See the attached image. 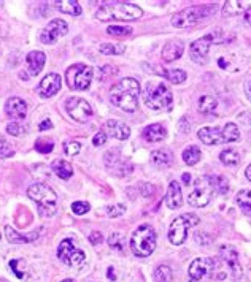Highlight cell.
Wrapping results in <instances>:
<instances>
[{
	"label": "cell",
	"mask_w": 251,
	"mask_h": 282,
	"mask_svg": "<svg viewBox=\"0 0 251 282\" xmlns=\"http://www.w3.org/2000/svg\"><path fill=\"white\" fill-rule=\"evenodd\" d=\"M130 249L133 255L137 257H149L156 249V231L151 225L143 224L133 230L130 236Z\"/></svg>",
	"instance_id": "cell-6"
},
{
	"label": "cell",
	"mask_w": 251,
	"mask_h": 282,
	"mask_svg": "<svg viewBox=\"0 0 251 282\" xmlns=\"http://www.w3.org/2000/svg\"><path fill=\"white\" fill-rule=\"evenodd\" d=\"M145 70L151 72V73H156L165 79H169L173 84H181V82H185L186 79V72L183 70H167V69H161L158 65H148V63H143Z\"/></svg>",
	"instance_id": "cell-18"
},
{
	"label": "cell",
	"mask_w": 251,
	"mask_h": 282,
	"mask_svg": "<svg viewBox=\"0 0 251 282\" xmlns=\"http://www.w3.org/2000/svg\"><path fill=\"white\" fill-rule=\"evenodd\" d=\"M57 257L64 265H67V267H70V268H75V270L85 268L86 262H88L86 254L83 252L80 247H76V243L72 238L61 241L57 247Z\"/></svg>",
	"instance_id": "cell-7"
},
{
	"label": "cell",
	"mask_w": 251,
	"mask_h": 282,
	"mask_svg": "<svg viewBox=\"0 0 251 282\" xmlns=\"http://www.w3.org/2000/svg\"><path fill=\"white\" fill-rule=\"evenodd\" d=\"M155 279H156V282H172L173 273H172L170 267H167V265H161V267H158L155 271Z\"/></svg>",
	"instance_id": "cell-36"
},
{
	"label": "cell",
	"mask_w": 251,
	"mask_h": 282,
	"mask_svg": "<svg viewBox=\"0 0 251 282\" xmlns=\"http://www.w3.org/2000/svg\"><path fill=\"white\" fill-rule=\"evenodd\" d=\"M61 86H62V78H61L57 73H48V75L40 81L37 92L40 94V97L49 98V97L56 95V94L61 91Z\"/></svg>",
	"instance_id": "cell-16"
},
{
	"label": "cell",
	"mask_w": 251,
	"mask_h": 282,
	"mask_svg": "<svg viewBox=\"0 0 251 282\" xmlns=\"http://www.w3.org/2000/svg\"><path fill=\"white\" fill-rule=\"evenodd\" d=\"M100 53L107 54V56H120L126 51V46L124 45H111V43H104L100 45Z\"/></svg>",
	"instance_id": "cell-37"
},
{
	"label": "cell",
	"mask_w": 251,
	"mask_h": 282,
	"mask_svg": "<svg viewBox=\"0 0 251 282\" xmlns=\"http://www.w3.org/2000/svg\"><path fill=\"white\" fill-rule=\"evenodd\" d=\"M61 282H75L73 279H64V280H61Z\"/></svg>",
	"instance_id": "cell-56"
},
{
	"label": "cell",
	"mask_w": 251,
	"mask_h": 282,
	"mask_svg": "<svg viewBox=\"0 0 251 282\" xmlns=\"http://www.w3.org/2000/svg\"><path fill=\"white\" fill-rule=\"evenodd\" d=\"M11 156H14V149L2 135H0V159H8Z\"/></svg>",
	"instance_id": "cell-40"
},
{
	"label": "cell",
	"mask_w": 251,
	"mask_h": 282,
	"mask_svg": "<svg viewBox=\"0 0 251 282\" xmlns=\"http://www.w3.org/2000/svg\"><path fill=\"white\" fill-rule=\"evenodd\" d=\"M69 32V24L64 19H53L40 34V41L43 45H54L61 37H64Z\"/></svg>",
	"instance_id": "cell-13"
},
{
	"label": "cell",
	"mask_w": 251,
	"mask_h": 282,
	"mask_svg": "<svg viewBox=\"0 0 251 282\" xmlns=\"http://www.w3.org/2000/svg\"><path fill=\"white\" fill-rule=\"evenodd\" d=\"M251 10V0H229L223 5V16H236Z\"/></svg>",
	"instance_id": "cell-22"
},
{
	"label": "cell",
	"mask_w": 251,
	"mask_h": 282,
	"mask_svg": "<svg viewBox=\"0 0 251 282\" xmlns=\"http://www.w3.org/2000/svg\"><path fill=\"white\" fill-rule=\"evenodd\" d=\"M215 267V260L207 258V257H200L191 262L189 270H188V277L191 282H197L200 279H204Z\"/></svg>",
	"instance_id": "cell-14"
},
{
	"label": "cell",
	"mask_w": 251,
	"mask_h": 282,
	"mask_svg": "<svg viewBox=\"0 0 251 282\" xmlns=\"http://www.w3.org/2000/svg\"><path fill=\"white\" fill-rule=\"evenodd\" d=\"M151 162L159 168H169L173 163V154L169 149H156L151 154Z\"/></svg>",
	"instance_id": "cell-26"
},
{
	"label": "cell",
	"mask_w": 251,
	"mask_h": 282,
	"mask_svg": "<svg viewBox=\"0 0 251 282\" xmlns=\"http://www.w3.org/2000/svg\"><path fill=\"white\" fill-rule=\"evenodd\" d=\"M45 60H46V56L42 51H32V53H29L27 57H26V62H27V67H29L30 75L37 76L43 70Z\"/></svg>",
	"instance_id": "cell-25"
},
{
	"label": "cell",
	"mask_w": 251,
	"mask_h": 282,
	"mask_svg": "<svg viewBox=\"0 0 251 282\" xmlns=\"http://www.w3.org/2000/svg\"><path fill=\"white\" fill-rule=\"evenodd\" d=\"M200 157H202V153H200V149L197 146H188L185 151H183V160H185L186 165L189 167H194L196 163H199Z\"/></svg>",
	"instance_id": "cell-32"
},
{
	"label": "cell",
	"mask_w": 251,
	"mask_h": 282,
	"mask_svg": "<svg viewBox=\"0 0 251 282\" xmlns=\"http://www.w3.org/2000/svg\"><path fill=\"white\" fill-rule=\"evenodd\" d=\"M5 235H7V240L11 243V244H26V243H32L38 238V231H32L29 235H20L18 231L13 230L11 227H7L5 228Z\"/></svg>",
	"instance_id": "cell-27"
},
{
	"label": "cell",
	"mask_w": 251,
	"mask_h": 282,
	"mask_svg": "<svg viewBox=\"0 0 251 282\" xmlns=\"http://www.w3.org/2000/svg\"><path fill=\"white\" fill-rule=\"evenodd\" d=\"M5 113L11 119H24L27 113V105L23 98L20 97H11L5 103Z\"/></svg>",
	"instance_id": "cell-19"
},
{
	"label": "cell",
	"mask_w": 251,
	"mask_h": 282,
	"mask_svg": "<svg viewBox=\"0 0 251 282\" xmlns=\"http://www.w3.org/2000/svg\"><path fill=\"white\" fill-rule=\"evenodd\" d=\"M124 212H126V206L123 203L107 206V214L110 215V218H118V215H123Z\"/></svg>",
	"instance_id": "cell-43"
},
{
	"label": "cell",
	"mask_w": 251,
	"mask_h": 282,
	"mask_svg": "<svg viewBox=\"0 0 251 282\" xmlns=\"http://www.w3.org/2000/svg\"><path fill=\"white\" fill-rule=\"evenodd\" d=\"M208 178H210V184H211L213 190H216L220 195L227 193V190H229V182H227L226 178H223V176H208Z\"/></svg>",
	"instance_id": "cell-34"
},
{
	"label": "cell",
	"mask_w": 251,
	"mask_h": 282,
	"mask_svg": "<svg viewBox=\"0 0 251 282\" xmlns=\"http://www.w3.org/2000/svg\"><path fill=\"white\" fill-rule=\"evenodd\" d=\"M213 195V187L210 184L208 176H200L192 181V189L188 195V203L194 208H204L210 203Z\"/></svg>",
	"instance_id": "cell-11"
},
{
	"label": "cell",
	"mask_w": 251,
	"mask_h": 282,
	"mask_svg": "<svg viewBox=\"0 0 251 282\" xmlns=\"http://www.w3.org/2000/svg\"><path fill=\"white\" fill-rule=\"evenodd\" d=\"M35 149H37V153H40V154H49L54 149V143L51 140L40 138V140L35 141Z\"/></svg>",
	"instance_id": "cell-38"
},
{
	"label": "cell",
	"mask_w": 251,
	"mask_h": 282,
	"mask_svg": "<svg viewBox=\"0 0 251 282\" xmlns=\"http://www.w3.org/2000/svg\"><path fill=\"white\" fill-rule=\"evenodd\" d=\"M220 160H221L224 165H227V167H236V165L240 163L242 157H240V153L237 151V149L229 147V149H224V151H221Z\"/></svg>",
	"instance_id": "cell-31"
},
{
	"label": "cell",
	"mask_w": 251,
	"mask_h": 282,
	"mask_svg": "<svg viewBox=\"0 0 251 282\" xmlns=\"http://www.w3.org/2000/svg\"><path fill=\"white\" fill-rule=\"evenodd\" d=\"M234 34H226L221 29H216L211 34H207L205 37L199 38L196 41L191 43L189 46V54L191 59L196 63H207L208 60V49L211 45H221V43H227L229 40H234Z\"/></svg>",
	"instance_id": "cell-3"
},
{
	"label": "cell",
	"mask_w": 251,
	"mask_h": 282,
	"mask_svg": "<svg viewBox=\"0 0 251 282\" xmlns=\"http://www.w3.org/2000/svg\"><path fill=\"white\" fill-rule=\"evenodd\" d=\"M65 110L72 119H75L76 122H81V124L88 122L92 116V106L88 103V100H85V98H81V97L67 98Z\"/></svg>",
	"instance_id": "cell-12"
},
{
	"label": "cell",
	"mask_w": 251,
	"mask_h": 282,
	"mask_svg": "<svg viewBox=\"0 0 251 282\" xmlns=\"http://www.w3.org/2000/svg\"><path fill=\"white\" fill-rule=\"evenodd\" d=\"M0 238H2V235H0Z\"/></svg>",
	"instance_id": "cell-57"
},
{
	"label": "cell",
	"mask_w": 251,
	"mask_h": 282,
	"mask_svg": "<svg viewBox=\"0 0 251 282\" xmlns=\"http://www.w3.org/2000/svg\"><path fill=\"white\" fill-rule=\"evenodd\" d=\"M89 241H91V244H100L102 243V233L100 231H92V233L89 235Z\"/></svg>",
	"instance_id": "cell-48"
},
{
	"label": "cell",
	"mask_w": 251,
	"mask_h": 282,
	"mask_svg": "<svg viewBox=\"0 0 251 282\" xmlns=\"http://www.w3.org/2000/svg\"><path fill=\"white\" fill-rule=\"evenodd\" d=\"M218 110V100L211 95H202L199 98V111L204 114H215Z\"/></svg>",
	"instance_id": "cell-29"
},
{
	"label": "cell",
	"mask_w": 251,
	"mask_h": 282,
	"mask_svg": "<svg viewBox=\"0 0 251 282\" xmlns=\"http://www.w3.org/2000/svg\"><path fill=\"white\" fill-rule=\"evenodd\" d=\"M20 263H21V260H11V262H10V268H11V271L16 274V277H18V279H24V277H26V273L21 271V270L18 268Z\"/></svg>",
	"instance_id": "cell-46"
},
{
	"label": "cell",
	"mask_w": 251,
	"mask_h": 282,
	"mask_svg": "<svg viewBox=\"0 0 251 282\" xmlns=\"http://www.w3.org/2000/svg\"><path fill=\"white\" fill-rule=\"evenodd\" d=\"M51 168L53 171L61 178V179H70L72 175H73V168L72 165L67 162V160H62V159H57L51 163Z\"/></svg>",
	"instance_id": "cell-28"
},
{
	"label": "cell",
	"mask_w": 251,
	"mask_h": 282,
	"mask_svg": "<svg viewBox=\"0 0 251 282\" xmlns=\"http://www.w3.org/2000/svg\"><path fill=\"white\" fill-rule=\"evenodd\" d=\"M140 189H142V193H143L145 197H151V195L155 193V190H156L151 184H142Z\"/></svg>",
	"instance_id": "cell-49"
},
{
	"label": "cell",
	"mask_w": 251,
	"mask_h": 282,
	"mask_svg": "<svg viewBox=\"0 0 251 282\" xmlns=\"http://www.w3.org/2000/svg\"><path fill=\"white\" fill-rule=\"evenodd\" d=\"M183 182H185L186 186H189L191 182H192V181H191V176H189L188 173H185V175H183Z\"/></svg>",
	"instance_id": "cell-53"
},
{
	"label": "cell",
	"mask_w": 251,
	"mask_h": 282,
	"mask_svg": "<svg viewBox=\"0 0 251 282\" xmlns=\"http://www.w3.org/2000/svg\"><path fill=\"white\" fill-rule=\"evenodd\" d=\"M211 11H215V7H207V5H202V7H189V8H185L183 11L177 13L173 18H172L170 23L177 29L192 27V26H196L197 23H200L202 19L208 18V16L211 14Z\"/></svg>",
	"instance_id": "cell-9"
},
{
	"label": "cell",
	"mask_w": 251,
	"mask_h": 282,
	"mask_svg": "<svg viewBox=\"0 0 251 282\" xmlns=\"http://www.w3.org/2000/svg\"><path fill=\"white\" fill-rule=\"evenodd\" d=\"M199 224V218L196 214H181L180 218H177L169 228V241L175 246H180L185 243L188 236V230L194 225Z\"/></svg>",
	"instance_id": "cell-10"
},
{
	"label": "cell",
	"mask_w": 251,
	"mask_h": 282,
	"mask_svg": "<svg viewBox=\"0 0 251 282\" xmlns=\"http://www.w3.org/2000/svg\"><path fill=\"white\" fill-rule=\"evenodd\" d=\"M105 125H107L108 134H110L113 138H116V140L124 141V140H127V138L130 137V128H129V125H126L124 122L110 119V121H107Z\"/></svg>",
	"instance_id": "cell-23"
},
{
	"label": "cell",
	"mask_w": 251,
	"mask_h": 282,
	"mask_svg": "<svg viewBox=\"0 0 251 282\" xmlns=\"http://www.w3.org/2000/svg\"><path fill=\"white\" fill-rule=\"evenodd\" d=\"M142 8L127 2H113L100 7L95 13L99 21H136L142 18Z\"/></svg>",
	"instance_id": "cell-2"
},
{
	"label": "cell",
	"mask_w": 251,
	"mask_h": 282,
	"mask_svg": "<svg viewBox=\"0 0 251 282\" xmlns=\"http://www.w3.org/2000/svg\"><path fill=\"white\" fill-rule=\"evenodd\" d=\"M94 70L86 63H73L65 70V82L73 91H86L91 86Z\"/></svg>",
	"instance_id": "cell-8"
},
{
	"label": "cell",
	"mask_w": 251,
	"mask_h": 282,
	"mask_svg": "<svg viewBox=\"0 0 251 282\" xmlns=\"http://www.w3.org/2000/svg\"><path fill=\"white\" fill-rule=\"evenodd\" d=\"M81 149V144L78 141H67L64 143V153L67 156H76Z\"/></svg>",
	"instance_id": "cell-42"
},
{
	"label": "cell",
	"mask_w": 251,
	"mask_h": 282,
	"mask_svg": "<svg viewBox=\"0 0 251 282\" xmlns=\"http://www.w3.org/2000/svg\"><path fill=\"white\" fill-rule=\"evenodd\" d=\"M7 132L13 137H20V135H23V127L20 124H16V122H10L7 125Z\"/></svg>",
	"instance_id": "cell-45"
},
{
	"label": "cell",
	"mask_w": 251,
	"mask_h": 282,
	"mask_svg": "<svg viewBox=\"0 0 251 282\" xmlns=\"http://www.w3.org/2000/svg\"><path fill=\"white\" fill-rule=\"evenodd\" d=\"M143 100L148 108L159 111L170 108L173 102V95L164 81H149L143 92Z\"/></svg>",
	"instance_id": "cell-5"
},
{
	"label": "cell",
	"mask_w": 251,
	"mask_h": 282,
	"mask_svg": "<svg viewBox=\"0 0 251 282\" xmlns=\"http://www.w3.org/2000/svg\"><path fill=\"white\" fill-rule=\"evenodd\" d=\"M56 8L65 14H70V16H78L81 14V5L75 0H62V2H54Z\"/></svg>",
	"instance_id": "cell-30"
},
{
	"label": "cell",
	"mask_w": 251,
	"mask_h": 282,
	"mask_svg": "<svg viewBox=\"0 0 251 282\" xmlns=\"http://www.w3.org/2000/svg\"><path fill=\"white\" fill-rule=\"evenodd\" d=\"M92 143H94V146H104L105 143H107V134L105 132H97V134L94 135V138H92Z\"/></svg>",
	"instance_id": "cell-47"
},
{
	"label": "cell",
	"mask_w": 251,
	"mask_h": 282,
	"mask_svg": "<svg viewBox=\"0 0 251 282\" xmlns=\"http://www.w3.org/2000/svg\"><path fill=\"white\" fill-rule=\"evenodd\" d=\"M91 209V205L86 203V202H75L72 205V211L78 215H83V214H86L88 211Z\"/></svg>",
	"instance_id": "cell-44"
},
{
	"label": "cell",
	"mask_w": 251,
	"mask_h": 282,
	"mask_svg": "<svg viewBox=\"0 0 251 282\" xmlns=\"http://www.w3.org/2000/svg\"><path fill=\"white\" fill-rule=\"evenodd\" d=\"M143 140L148 141V143H158V141H162L165 140L167 137V130L162 124H151L145 127L143 134H142Z\"/></svg>",
	"instance_id": "cell-24"
},
{
	"label": "cell",
	"mask_w": 251,
	"mask_h": 282,
	"mask_svg": "<svg viewBox=\"0 0 251 282\" xmlns=\"http://www.w3.org/2000/svg\"><path fill=\"white\" fill-rule=\"evenodd\" d=\"M140 84L133 78H124L110 89V102L126 113H133L139 108Z\"/></svg>",
	"instance_id": "cell-1"
},
{
	"label": "cell",
	"mask_w": 251,
	"mask_h": 282,
	"mask_svg": "<svg viewBox=\"0 0 251 282\" xmlns=\"http://www.w3.org/2000/svg\"><path fill=\"white\" fill-rule=\"evenodd\" d=\"M236 202L246 215H251V190L248 189L240 190L236 197Z\"/></svg>",
	"instance_id": "cell-33"
},
{
	"label": "cell",
	"mask_w": 251,
	"mask_h": 282,
	"mask_svg": "<svg viewBox=\"0 0 251 282\" xmlns=\"http://www.w3.org/2000/svg\"><path fill=\"white\" fill-rule=\"evenodd\" d=\"M223 132H224V143H232L240 138V130L234 122H227L223 127Z\"/></svg>",
	"instance_id": "cell-35"
},
{
	"label": "cell",
	"mask_w": 251,
	"mask_h": 282,
	"mask_svg": "<svg viewBox=\"0 0 251 282\" xmlns=\"http://www.w3.org/2000/svg\"><path fill=\"white\" fill-rule=\"evenodd\" d=\"M199 140L204 144H224V132L220 127H202L197 132Z\"/></svg>",
	"instance_id": "cell-17"
},
{
	"label": "cell",
	"mask_w": 251,
	"mask_h": 282,
	"mask_svg": "<svg viewBox=\"0 0 251 282\" xmlns=\"http://www.w3.org/2000/svg\"><path fill=\"white\" fill-rule=\"evenodd\" d=\"M245 21H246V24H248V26H251V13H249V11H248V13H246V16H245Z\"/></svg>",
	"instance_id": "cell-55"
},
{
	"label": "cell",
	"mask_w": 251,
	"mask_h": 282,
	"mask_svg": "<svg viewBox=\"0 0 251 282\" xmlns=\"http://www.w3.org/2000/svg\"><path fill=\"white\" fill-rule=\"evenodd\" d=\"M245 176H246L248 181H251V165H248V168L245 170Z\"/></svg>",
	"instance_id": "cell-54"
},
{
	"label": "cell",
	"mask_w": 251,
	"mask_h": 282,
	"mask_svg": "<svg viewBox=\"0 0 251 282\" xmlns=\"http://www.w3.org/2000/svg\"><path fill=\"white\" fill-rule=\"evenodd\" d=\"M27 195L32 202H35L38 206V212L43 218H49V215H54L57 211V195L54 190L43 184V182H37V184H32L27 189Z\"/></svg>",
	"instance_id": "cell-4"
},
{
	"label": "cell",
	"mask_w": 251,
	"mask_h": 282,
	"mask_svg": "<svg viewBox=\"0 0 251 282\" xmlns=\"http://www.w3.org/2000/svg\"><path fill=\"white\" fill-rule=\"evenodd\" d=\"M183 49H185V45L180 40H172V41H167L162 48V60L164 62H173L177 59L181 57L183 54Z\"/></svg>",
	"instance_id": "cell-21"
},
{
	"label": "cell",
	"mask_w": 251,
	"mask_h": 282,
	"mask_svg": "<svg viewBox=\"0 0 251 282\" xmlns=\"http://www.w3.org/2000/svg\"><path fill=\"white\" fill-rule=\"evenodd\" d=\"M108 246H110L111 249H114V251H123V249H124V240H123V236H121L120 233H113V235H110V238H108Z\"/></svg>",
	"instance_id": "cell-41"
},
{
	"label": "cell",
	"mask_w": 251,
	"mask_h": 282,
	"mask_svg": "<svg viewBox=\"0 0 251 282\" xmlns=\"http://www.w3.org/2000/svg\"><path fill=\"white\" fill-rule=\"evenodd\" d=\"M245 92H246L248 100L251 102V79H248V81H246V84H245Z\"/></svg>",
	"instance_id": "cell-52"
},
{
	"label": "cell",
	"mask_w": 251,
	"mask_h": 282,
	"mask_svg": "<svg viewBox=\"0 0 251 282\" xmlns=\"http://www.w3.org/2000/svg\"><path fill=\"white\" fill-rule=\"evenodd\" d=\"M220 257L221 260L227 265V268L232 274L234 279H240L242 277V267H240V260H239V254L234 247L230 246H223L220 249Z\"/></svg>",
	"instance_id": "cell-15"
},
{
	"label": "cell",
	"mask_w": 251,
	"mask_h": 282,
	"mask_svg": "<svg viewBox=\"0 0 251 282\" xmlns=\"http://www.w3.org/2000/svg\"><path fill=\"white\" fill-rule=\"evenodd\" d=\"M107 277H108L110 280H114V279H116V268H114V267H108V270H107Z\"/></svg>",
	"instance_id": "cell-51"
},
{
	"label": "cell",
	"mask_w": 251,
	"mask_h": 282,
	"mask_svg": "<svg viewBox=\"0 0 251 282\" xmlns=\"http://www.w3.org/2000/svg\"><path fill=\"white\" fill-rule=\"evenodd\" d=\"M38 128H40V130H49V128H53V122L49 121V119H45L43 122H40Z\"/></svg>",
	"instance_id": "cell-50"
},
{
	"label": "cell",
	"mask_w": 251,
	"mask_h": 282,
	"mask_svg": "<svg viewBox=\"0 0 251 282\" xmlns=\"http://www.w3.org/2000/svg\"><path fill=\"white\" fill-rule=\"evenodd\" d=\"M165 205L170 209H178L183 205V193H181V186L178 181H172L167 189L165 195Z\"/></svg>",
	"instance_id": "cell-20"
},
{
	"label": "cell",
	"mask_w": 251,
	"mask_h": 282,
	"mask_svg": "<svg viewBox=\"0 0 251 282\" xmlns=\"http://www.w3.org/2000/svg\"><path fill=\"white\" fill-rule=\"evenodd\" d=\"M107 34L113 37H127L132 34V27H123V26H110L107 29Z\"/></svg>",
	"instance_id": "cell-39"
}]
</instances>
